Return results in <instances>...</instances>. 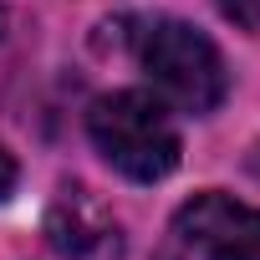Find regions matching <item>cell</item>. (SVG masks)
Here are the masks:
<instances>
[{
    "mask_svg": "<svg viewBox=\"0 0 260 260\" xmlns=\"http://www.w3.org/2000/svg\"><path fill=\"white\" fill-rule=\"evenodd\" d=\"M117 41L143 67V77L158 87V97L174 102L179 112L209 117L224 102L230 72H224L219 46L199 26H189L179 16H122L117 21Z\"/></svg>",
    "mask_w": 260,
    "mask_h": 260,
    "instance_id": "6da1fadb",
    "label": "cell"
},
{
    "mask_svg": "<svg viewBox=\"0 0 260 260\" xmlns=\"http://www.w3.org/2000/svg\"><path fill=\"white\" fill-rule=\"evenodd\" d=\"M87 138L102 153V164L133 184H158L179 169V127L169 117V102L158 92L122 87L87 107Z\"/></svg>",
    "mask_w": 260,
    "mask_h": 260,
    "instance_id": "7a4b0ae2",
    "label": "cell"
},
{
    "mask_svg": "<svg viewBox=\"0 0 260 260\" xmlns=\"http://www.w3.org/2000/svg\"><path fill=\"white\" fill-rule=\"evenodd\" d=\"M158 260H260V209L224 189H204L169 219Z\"/></svg>",
    "mask_w": 260,
    "mask_h": 260,
    "instance_id": "3957f363",
    "label": "cell"
},
{
    "mask_svg": "<svg viewBox=\"0 0 260 260\" xmlns=\"http://www.w3.org/2000/svg\"><path fill=\"white\" fill-rule=\"evenodd\" d=\"M46 240H51V250L61 260H122L127 255L122 224L82 184H61L56 189V199L46 209Z\"/></svg>",
    "mask_w": 260,
    "mask_h": 260,
    "instance_id": "277c9868",
    "label": "cell"
},
{
    "mask_svg": "<svg viewBox=\"0 0 260 260\" xmlns=\"http://www.w3.org/2000/svg\"><path fill=\"white\" fill-rule=\"evenodd\" d=\"M214 6H219V16H224L230 26L260 36V0H214Z\"/></svg>",
    "mask_w": 260,
    "mask_h": 260,
    "instance_id": "5b68a950",
    "label": "cell"
},
{
    "mask_svg": "<svg viewBox=\"0 0 260 260\" xmlns=\"http://www.w3.org/2000/svg\"><path fill=\"white\" fill-rule=\"evenodd\" d=\"M16 179H21V169H16V158L0 148V199H11V189H16Z\"/></svg>",
    "mask_w": 260,
    "mask_h": 260,
    "instance_id": "8992f818",
    "label": "cell"
},
{
    "mask_svg": "<svg viewBox=\"0 0 260 260\" xmlns=\"http://www.w3.org/2000/svg\"><path fill=\"white\" fill-rule=\"evenodd\" d=\"M0 36H6V11H0Z\"/></svg>",
    "mask_w": 260,
    "mask_h": 260,
    "instance_id": "52a82bcc",
    "label": "cell"
}]
</instances>
